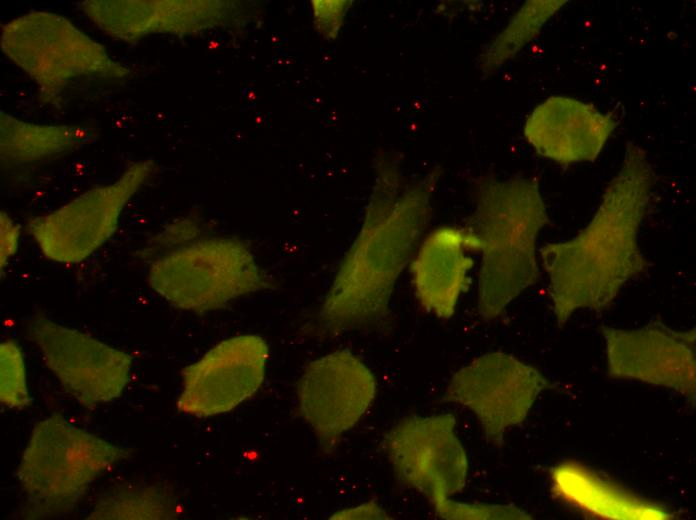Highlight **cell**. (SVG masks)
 Instances as JSON below:
<instances>
[{"label":"cell","instance_id":"obj_13","mask_svg":"<svg viewBox=\"0 0 696 520\" xmlns=\"http://www.w3.org/2000/svg\"><path fill=\"white\" fill-rule=\"evenodd\" d=\"M602 334L609 377L665 387L695 404L694 328L675 330L653 321L633 330L603 326Z\"/></svg>","mask_w":696,"mask_h":520},{"label":"cell","instance_id":"obj_10","mask_svg":"<svg viewBox=\"0 0 696 520\" xmlns=\"http://www.w3.org/2000/svg\"><path fill=\"white\" fill-rule=\"evenodd\" d=\"M28 330L47 367L81 406L93 410L122 395L130 379V354L42 315L32 318Z\"/></svg>","mask_w":696,"mask_h":520},{"label":"cell","instance_id":"obj_23","mask_svg":"<svg viewBox=\"0 0 696 520\" xmlns=\"http://www.w3.org/2000/svg\"><path fill=\"white\" fill-rule=\"evenodd\" d=\"M386 511L375 501L346 508L334 513L330 519H389Z\"/></svg>","mask_w":696,"mask_h":520},{"label":"cell","instance_id":"obj_20","mask_svg":"<svg viewBox=\"0 0 696 520\" xmlns=\"http://www.w3.org/2000/svg\"><path fill=\"white\" fill-rule=\"evenodd\" d=\"M0 400L11 409H23L31 403L22 350L13 339L0 345Z\"/></svg>","mask_w":696,"mask_h":520},{"label":"cell","instance_id":"obj_14","mask_svg":"<svg viewBox=\"0 0 696 520\" xmlns=\"http://www.w3.org/2000/svg\"><path fill=\"white\" fill-rule=\"evenodd\" d=\"M617 122L592 104L552 96L528 115L524 135L541 156L561 165L595 160Z\"/></svg>","mask_w":696,"mask_h":520},{"label":"cell","instance_id":"obj_22","mask_svg":"<svg viewBox=\"0 0 696 520\" xmlns=\"http://www.w3.org/2000/svg\"><path fill=\"white\" fill-rule=\"evenodd\" d=\"M1 269L8 264L9 260L15 255L18 249L20 238V227L15 224L12 218L5 212H1Z\"/></svg>","mask_w":696,"mask_h":520},{"label":"cell","instance_id":"obj_12","mask_svg":"<svg viewBox=\"0 0 696 520\" xmlns=\"http://www.w3.org/2000/svg\"><path fill=\"white\" fill-rule=\"evenodd\" d=\"M269 346L259 335L225 339L182 370L177 409L195 417L230 412L262 385Z\"/></svg>","mask_w":696,"mask_h":520},{"label":"cell","instance_id":"obj_5","mask_svg":"<svg viewBox=\"0 0 696 520\" xmlns=\"http://www.w3.org/2000/svg\"><path fill=\"white\" fill-rule=\"evenodd\" d=\"M450 413L409 416L400 420L382 440L396 477L414 489L446 520H491L493 504L463 503L452 499L467 481L468 458Z\"/></svg>","mask_w":696,"mask_h":520},{"label":"cell","instance_id":"obj_11","mask_svg":"<svg viewBox=\"0 0 696 520\" xmlns=\"http://www.w3.org/2000/svg\"><path fill=\"white\" fill-rule=\"evenodd\" d=\"M376 379L367 365L347 349L310 362L298 381V408L312 428L320 448L332 452L342 435L371 406Z\"/></svg>","mask_w":696,"mask_h":520},{"label":"cell","instance_id":"obj_1","mask_svg":"<svg viewBox=\"0 0 696 520\" xmlns=\"http://www.w3.org/2000/svg\"><path fill=\"white\" fill-rule=\"evenodd\" d=\"M654 181L645 151L629 143L588 225L573 239L541 247L559 326L579 309L608 308L622 287L648 268L637 236Z\"/></svg>","mask_w":696,"mask_h":520},{"label":"cell","instance_id":"obj_21","mask_svg":"<svg viewBox=\"0 0 696 520\" xmlns=\"http://www.w3.org/2000/svg\"><path fill=\"white\" fill-rule=\"evenodd\" d=\"M199 227L193 221L186 219L175 223L166 228L163 232L157 235L154 239L153 247L163 250L160 254L167 253L178 247L186 245L198 235Z\"/></svg>","mask_w":696,"mask_h":520},{"label":"cell","instance_id":"obj_17","mask_svg":"<svg viewBox=\"0 0 696 520\" xmlns=\"http://www.w3.org/2000/svg\"><path fill=\"white\" fill-rule=\"evenodd\" d=\"M1 162L19 165L61 155L84 145L90 132L81 126L38 125L1 111Z\"/></svg>","mask_w":696,"mask_h":520},{"label":"cell","instance_id":"obj_6","mask_svg":"<svg viewBox=\"0 0 696 520\" xmlns=\"http://www.w3.org/2000/svg\"><path fill=\"white\" fill-rule=\"evenodd\" d=\"M150 287L170 305L195 313L274 286L248 246L235 238L194 240L159 255L148 270Z\"/></svg>","mask_w":696,"mask_h":520},{"label":"cell","instance_id":"obj_2","mask_svg":"<svg viewBox=\"0 0 696 520\" xmlns=\"http://www.w3.org/2000/svg\"><path fill=\"white\" fill-rule=\"evenodd\" d=\"M434 176L404 186L392 166L379 170L361 229L345 254L318 314L332 336L385 319L395 285L430 216Z\"/></svg>","mask_w":696,"mask_h":520},{"label":"cell","instance_id":"obj_19","mask_svg":"<svg viewBox=\"0 0 696 520\" xmlns=\"http://www.w3.org/2000/svg\"><path fill=\"white\" fill-rule=\"evenodd\" d=\"M567 1H528L496 37L483 55V66L493 69L515 55L527 42L536 37L544 23Z\"/></svg>","mask_w":696,"mask_h":520},{"label":"cell","instance_id":"obj_18","mask_svg":"<svg viewBox=\"0 0 696 520\" xmlns=\"http://www.w3.org/2000/svg\"><path fill=\"white\" fill-rule=\"evenodd\" d=\"M177 514L178 502L170 486L125 482L103 493L87 519H172Z\"/></svg>","mask_w":696,"mask_h":520},{"label":"cell","instance_id":"obj_3","mask_svg":"<svg viewBox=\"0 0 696 520\" xmlns=\"http://www.w3.org/2000/svg\"><path fill=\"white\" fill-rule=\"evenodd\" d=\"M548 223L536 180H488L480 186L470 229L482 252L477 304L481 317L497 318L538 282L536 241Z\"/></svg>","mask_w":696,"mask_h":520},{"label":"cell","instance_id":"obj_7","mask_svg":"<svg viewBox=\"0 0 696 520\" xmlns=\"http://www.w3.org/2000/svg\"><path fill=\"white\" fill-rule=\"evenodd\" d=\"M1 46L34 80L45 103L61 101L63 90L79 77L122 79L130 73L67 18L46 11H32L7 23Z\"/></svg>","mask_w":696,"mask_h":520},{"label":"cell","instance_id":"obj_9","mask_svg":"<svg viewBox=\"0 0 696 520\" xmlns=\"http://www.w3.org/2000/svg\"><path fill=\"white\" fill-rule=\"evenodd\" d=\"M551 387L535 367L513 355L491 352L459 369L443 399L470 409L487 443L501 447L506 431L521 424L539 394Z\"/></svg>","mask_w":696,"mask_h":520},{"label":"cell","instance_id":"obj_8","mask_svg":"<svg viewBox=\"0 0 696 520\" xmlns=\"http://www.w3.org/2000/svg\"><path fill=\"white\" fill-rule=\"evenodd\" d=\"M155 163H131L112 183L93 188L57 210L29 223V232L41 252L64 264L82 262L114 234L120 215L152 175Z\"/></svg>","mask_w":696,"mask_h":520},{"label":"cell","instance_id":"obj_16","mask_svg":"<svg viewBox=\"0 0 696 520\" xmlns=\"http://www.w3.org/2000/svg\"><path fill=\"white\" fill-rule=\"evenodd\" d=\"M549 478L555 498L589 516L609 520L675 518L669 507L631 491L577 460H565L552 466Z\"/></svg>","mask_w":696,"mask_h":520},{"label":"cell","instance_id":"obj_15","mask_svg":"<svg viewBox=\"0 0 696 520\" xmlns=\"http://www.w3.org/2000/svg\"><path fill=\"white\" fill-rule=\"evenodd\" d=\"M468 249H479V239L470 228L442 226L427 235L412 260L416 296L438 318L452 317L468 286L473 266Z\"/></svg>","mask_w":696,"mask_h":520},{"label":"cell","instance_id":"obj_4","mask_svg":"<svg viewBox=\"0 0 696 520\" xmlns=\"http://www.w3.org/2000/svg\"><path fill=\"white\" fill-rule=\"evenodd\" d=\"M132 451L52 414L32 429L16 476L25 497V515L50 519L73 511L91 484Z\"/></svg>","mask_w":696,"mask_h":520}]
</instances>
